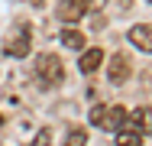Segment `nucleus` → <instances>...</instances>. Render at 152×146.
Wrapping results in <instances>:
<instances>
[{"mask_svg":"<svg viewBox=\"0 0 152 146\" xmlns=\"http://www.w3.org/2000/svg\"><path fill=\"white\" fill-rule=\"evenodd\" d=\"M65 81V65L58 55H39L36 58V85L42 91H52Z\"/></svg>","mask_w":152,"mask_h":146,"instance_id":"nucleus-1","label":"nucleus"},{"mask_svg":"<svg viewBox=\"0 0 152 146\" xmlns=\"http://www.w3.org/2000/svg\"><path fill=\"white\" fill-rule=\"evenodd\" d=\"M29 26L26 23H20V26L10 29V36H7V42H3V52L10 58H26L29 55Z\"/></svg>","mask_w":152,"mask_h":146,"instance_id":"nucleus-2","label":"nucleus"},{"mask_svg":"<svg viewBox=\"0 0 152 146\" xmlns=\"http://www.w3.org/2000/svg\"><path fill=\"white\" fill-rule=\"evenodd\" d=\"M126 111H123V107H104V117H100V123H97V127H100V130H110V133H117V130H123V127H126Z\"/></svg>","mask_w":152,"mask_h":146,"instance_id":"nucleus-3","label":"nucleus"},{"mask_svg":"<svg viewBox=\"0 0 152 146\" xmlns=\"http://www.w3.org/2000/svg\"><path fill=\"white\" fill-rule=\"evenodd\" d=\"M81 16H84V3L81 0H61L58 3V20L65 26H75Z\"/></svg>","mask_w":152,"mask_h":146,"instance_id":"nucleus-4","label":"nucleus"},{"mask_svg":"<svg viewBox=\"0 0 152 146\" xmlns=\"http://www.w3.org/2000/svg\"><path fill=\"white\" fill-rule=\"evenodd\" d=\"M104 65V49H88V52H81V58H78V72L81 75H91V72H97Z\"/></svg>","mask_w":152,"mask_h":146,"instance_id":"nucleus-5","label":"nucleus"},{"mask_svg":"<svg viewBox=\"0 0 152 146\" xmlns=\"http://www.w3.org/2000/svg\"><path fill=\"white\" fill-rule=\"evenodd\" d=\"M129 42H133L139 52H149V55H152V26H146V23L133 26V29H129Z\"/></svg>","mask_w":152,"mask_h":146,"instance_id":"nucleus-6","label":"nucleus"},{"mask_svg":"<svg viewBox=\"0 0 152 146\" xmlns=\"http://www.w3.org/2000/svg\"><path fill=\"white\" fill-rule=\"evenodd\" d=\"M107 75H110L113 85H123V81L129 78V58H126V55H113V58H110V72H107Z\"/></svg>","mask_w":152,"mask_h":146,"instance_id":"nucleus-7","label":"nucleus"},{"mask_svg":"<svg viewBox=\"0 0 152 146\" xmlns=\"http://www.w3.org/2000/svg\"><path fill=\"white\" fill-rule=\"evenodd\" d=\"M149 123H152V114L146 111V107H136L133 114L126 117V127H133V130H139V133H142V130H149Z\"/></svg>","mask_w":152,"mask_h":146,"instance_id":"nucleus-8","label":"nucleus"},{"mask_svg":"<svg viewBox=\"0 0 152 146\" xmlns=\"http://www.w3.org/2000/svg\"><path fill=\"white\" fill-rule=\"evenodd\" d=\"M117 146H142V133L133 127H123L117 130Z\"/></svg>","mask_w":152,"mask_h":146,"instance_id":"nucleus-9","label":"nucleus"},{"mask_svg":"<svg viewBox=\"0 0 152 146\" xmlns=\"http://www.w3.org/2000/svg\"><path fill=\"white\" fill-rule=\"evenodd\" d=\"M61 46H68V49H84V36L78 32L75 26H65V32H61Z\"/></svg>","mask_w":152,"mask_h":146,"instance_id":"nucleus-10","label":"nucleus"},{"mask_svg":"<svg viewBox=\"0 0 152 146\" xmlns=\"http://www.w3.org/2000/svg\"><path fill=\"white\" fill-rule=\"evenodd\" d=\"M65 146H88V133L78 127V130H71L68 136H65Z\"/></svg>","mask_w":152,"mask_h":146,"instance_id":"nucleus-11","label":"nucleus"},{"mask_svg":"<svg viewBox=\"0 0 152 146\" xmlns=\"http://www.w3.org/2000/svg\"><path fill=\"white\" fill-rule=\"evenodd\" d=\"M84 3V10H91V13H100L104 7H107V0H81Z\"/></svg>","mask_w":152,"mask_h":146,"instance_id":"nucleus-12","label":"nucleus"},{"mask_svg":"<svg viewBox=\"0 0 152 146\" xmlns=\"http://www.w3.org/2000/svg\"><path fill=\"white\" fill-rule=\"evenodd\" d=\"M49 143H52V133H49V130H39L36 140H32V146H49Z\"/></svg>","mask_w":152,"mask_h":146,"instance_id":"nucleus-13","label":"nucleus"},{"mask_svg":"<svg viewBox=\"0 0 152 146\" xmlns=\"http://www.w3.org/2000/svg\"><path fill=\"white\" fill-rule=\"evenodd\" d=\"M29 3H32V7H42V3H45V0H29Z\"/></svg>","mask_w":152,"mask_h":146,"instance_id":"nucleus-14","label":"nucleus"},{"mask_svg":"<svg viewBox=\"0 0 152 146\" xmlns=\"http://www.w3.org/2000/svg\"><path fill=\"white\" fill-rule=\"evenodd\" d=\"M149 133H152V123H149Z\"/></svg>","mask_w":152,"mask_h":146,"instance_id":"nucleus-15","label":"nucleus"},{"mask_svg":"<svg viewBox=\"0 0 152 146\" xmlns=\"http://www.w3.org/2000/svg\"><path fill=\"white\" fill-rule=\"evenodd\" d=\"M149 3H152V0H149Z\"/></svg>","mask_w":152,"mask_h":146,"instance_id":"nucleus-16","label":"nucleus"}]
</instances>
